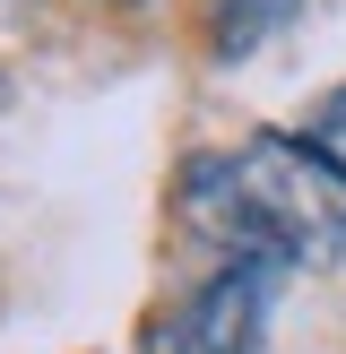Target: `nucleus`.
Here are the masks:
<instances>
[{
	"label": "nucleus",
	"instance_id": "39448f33",
	"mask_svg": "<svg viewBox=\"0 0 346 354\" xmlns=\"http://www.w3.org/2000/svg\"><path fill=\"white\" fill-rule=\"evenodd\" d=\"M0 104H9V69H0Z\"/></svg>",
	"mask_w": 346,
	"mask_h": 354
},
{
	"label": "nucleus",
	"instance_id": "20e7f679",
	"mask_svg": "<svg viewBox=\"0 0 346 354\" xmlns=\"http://www.w3.org/2000/svg\"><path fill=\"white\" fill-rule=\"evenodd\" d=\"M303 147L329 156V165H338V182H346V86H329V95H320V113L303 121Z\"/></svg>",
	"mask_w": 346,
	"mask_h": 354
},
{
	"label": "nucleus",
	"instance_id": "f03ea898",
	"mask_svg": "<svg viewBox=\"0 0 346 354\" xmlns=\"http://www.w3.org/2000/svg\"><path fill=\"white\" fill-rule=\"evenodd\" d=\"M286 277L294 268H277V259H217V277L173 311V354H251Z\"/></svg>",
	"mask_w": 346,
	"mask_h": 354
},
{
	"label": "nucleus",
	"instance_id": "7ed1b4c3",
	"mask_svg": "<svg viewBox=\"0 0 346 354\" xmlns=\"http://www.w3.org/2000/svg\"><path fill=\"white\" fill-rule=\"evenodd\" d=\"M294 17H303V0H217V17H208V52H217V61H242V52L277 44Z\"/></svg>",
	"mask_w": 346,
	"mask_h": 354
},
{
	"label": "nucleus",
	"instance_id": "f257e3e1",
	"mask_svg": "<svg viewBox=\"0 0 346 354\" xmlns=\"http://www.w3.org/2000/svg\"><path fill=\"white\" fill-rule=\"evenodd\" d=\"M182 225L225 259L311 268V259H338L346 242V182L329 156L303 147V130H260L234 156L182 165Z\"/></svg>",
	"mask_w": 346,
	"mask_h": 354
}]
</instances>
